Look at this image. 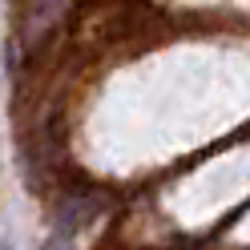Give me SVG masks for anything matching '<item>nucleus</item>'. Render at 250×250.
Returning a JSON list of instances; mask_svg holds the SVG:
<instances>
[{
  "label": "nucleus",
  "instance_id": "nucleus-1",
  "mask_svg": "<svg viewBox=\"0 0 250 250\" xmlns=\"http://www.w3.org/2000/svg\"><path fill=\"white\" fill-rule=\"evenodd\" d=\"M0 250H12V238H4V246H0Z\"/></svg>",
  "mask_w": 250,
  "mask_h": 250
}]
</instances>
